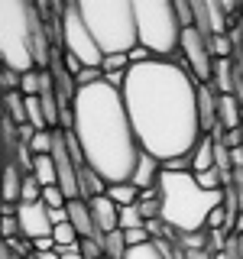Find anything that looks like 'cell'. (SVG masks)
Wrapping results in <instances>:
<instances>
[{
  "label": "cell",
  "instance_id": "ac0fdd59",
  "mask_svg": "<svg viewBox=\"0 0 243 259\" xmlns=\"http://www.w3.org/2000/svg\"><path fill=\"white\" fill-rule=\"evenodd\" d=\"M4 113L13 120L16 126H26V94H23V91L4 94Z\"/></svg>",
  "mask_w": 243,
  "mask_h": 259
},
{
  "label": "cell",
  "instance_id": "ffe728a7",
  "mask_svg": "<svg viewBox=\"0 0 243 259\" xmlns=\"http://www.w3.org/2000/svg\"><path fill=\"white\" fill-rule=\"evenodd\" d=\"M107 198L117 207H130V204H140V188H136V185H110Z\"/></svg>",
  "mask_w": 243,
  "mask_h": 259
},
{
  "label": "cell",
  "instance_id": "9a60e30c",
  "mask_svg": "<svg viewBox=\"0 0 243 259\" xmlns=\"http://www.w3.org/2000/svg\"><path fill=\"white\" fill-rule=\"evenodd\" d=\"M159 172H162V162L159 159H152V156H140V165H136V172H133V182L130 185H136V188H156V182H159Z\"/></svg>",
  "mask_w": 243,
  "mask_h": 259
},
{
  "label": "cell",
  "instance_id": "1f68e13d",
  "mask_svg": "<svg viewBox=\"0 0 243 259\" xmlns=\"http://www.w3.org/2000/svg\"><path fill=\"white\" fill-rule=\"evenodd\" d=\"M227 246L233 249V259H243V233H233V237H230V243H227Z\"/></svg>",
  "mask_w": 243,
  "mask_h": 259
},
{
  "label": "cell",
  "instance_id": "f1b7e54d",
  "mask_svg": "<svg viewBox=\"0 0 243 259\" xmlns=\"http://www.w3.org/2000/svg\"><path fill=\"white\" fill-rule=\"evenodd\" d=\"M175 13H178V20H182V29H191L194 26V7H191V0H175Z\"/></svg>",
  "mask_w": 243,
  "mask_h": 259
},
{
  "label": "cell",
  "instance_id": "7a4b0ae2",
  "mask_svg": "<svg viewBox=\"0 0 243 259\" xmlns=\"http://www.w3.org/2000/svg\"><path fill=\"white\" fill-rule=\"evenodd\" d=\"M75 136L85 162L110 185H130L140 165V140L133 133L130 113L124 104V91L97 81L91 88H78L75 94Z\"/></svg>",
  "mask_w": 243,
  "mask_h": 259
},
{
  "label": "cell",
  "instance_id": "4dcf8cb0",
  "mask_svg": "<svg viewBox=\"0 0 243 259\" xmlns=\"http://www.w3.org/2000/svg\"><path fill=\"white\" fill-rule=\"evenodd\" d=\"M62 62H65V68H68V71H71L75 78L81 75V68H85V65H81V62L75 59V55H68V52H62Z\"/></svg>",
  "mask_w": 243,
  "mask_h": 259
},
{
  "label": "cell",
  "instance_id": "4316f807",
  "mask_svg": "<svg viewBox=\"0 0 243 259\" xmlns=\"http://www.w3.org/2000/svg\"><path fill=\"white\" fill-rule=\"evenodd\" d=\"M127 259H166V253H162L159 243L152 240V243H143V246H133L127 253Z\"/></svg>",
  "mask_w": 243,
  "mask_h": 259
},
{
  "label": "cell",
  "instance_id": "3957f363",
  "mask_svg": "<svg viewBox=\"0 0 243 259\" xmlns=\"http://www.w3.org/2000/svg\"><path fill=\"white\" fill-rule=\"evenodd\" d=\"M159 204H162V224L169 230L182 233H201L208 227V217L214 207L224 204V191H205L198 185L194 172H159Z\"/></svg>",
  "mask_w": 243,
  "mask_h": 259
},
{
  "label": "cell",
  "instance_id": "8d00e7d4",
  "mask_svg": "<svg viewBox=\"0 0 243 259\" xmlns=\"http://www.w3.org/2000/svg\"><path fill=\"white\" fill-rule=\"evenodd\" d=\"M237 23H240V26H237V29H240V36H243V13H240V20H237Z\"/></svg>",
  "mask_w": 243,
  "mask_h": 259
},
{
  "label": "cell",
  "instance_id": "836d02e7",
  "mask_svg": "<svg viewBox=\"0 0 243 259\" xmlns=\"http://www.w3.org/2000/svg\"><path fill=\"white\" fill-rule=\"evenodd\" d=\"M59 259H85V256H81L78 246H71V249H59Z\"/></svg>",
  "mask_w": 243,
  "mask_h": 259
},
{
  "label": "cell",
  "instance_id": "2e32d148",
  "mask_svg": "<svg viewBox=\"0 0 243 259\" xmlns=\"http://www.w3.org/2000/svg\"><path fill=\"white\" fill-rule=\"evenodd\" d=\"M211 168H217L214 165V136H201V143L191 152V172L201 175V172H211Z\"/></svg>",
  "mask_w": 243,
  "mask_h": 259
},
{
  "label": "cell",
  "instance_id": "d4e9b609",
  "mask_svg": "<svg viewBox=\"0 0 243 259\" xmlns=\"http://www.w3.org/2000/svg\"><path fill=\"white\" fill-rule=\"evenodd\" d=\"M208 46H211V55H214V59H233V39H230V32H227V36L208 39Z\"/></svg>",
  "mask_w": 243,
  "mask_h": 259
},
{
  "label": "cell",
  "instance_id": "5bb4252c",
  "mask_svg": "<svg viewBox=\"0 0 243 259\" xmlns=\"http://www.w3.org/2000/svg\"><path fill=\"white\" fill-rule=\"evenodd\" d=\"M23 178H26V172H23V168L10 159L4 165V204H10V207L20 204V198H23Z\"/></svg>",
  "mask_w": 243,
  "mask_h": 259
},
{
  "label": "cell",
  "instance_id": "9c48e42d",
  "mask_svg": "<svg viewBox=\"0 0 243 259\" xmlns=\"http://www.w3.org/2000/svg\"><path fill=\"white\" fill-rule=\"evenodd\" d=\"M16 221H20V237H26L29 243L52 237V230H55L52 214H49V207L43 201H36V204H16Z\"/></svg>",
  "mask_w": 243,
  "mask_h": 259
},
{
  "label": "cell",
  "instance_id": "7402d4cb",
  "mask_svg": "<svg viewBox=\"0 0 243 259\" xmlns=\"http://www.w3.org/2000/svg\"><path fill=\"white\" fill-rule=\"evenodd\" d=\"M52 240H55V246H59V249H71V246H78V243H81V237H78L75 227H71V221L55 227V230H52Z\"/></svg>",
  "mask_w": 243,
  "mask_h": 259
},
{
  "label": "cell",
  "instance_id": "7c38bea8",
  "mask_svg": "<svg viewBox=\"0 0 243 259\" xmlns=\"http://www.w3.org/2000/svg\"><path fill=\"white\" fill-rule=\"evenodd\" d=\"M88 204H91V210H94V221H97V227H101L104 233L120 230V207L113 204L107 194H101V198L88 201Z\"/></svg>",
  "mask_w": 243,
  "mask_h": 259
},
{
  "label": "cell",
  "instance_id": "8992f818",
  "mask_svg": "<svg viewBox=\"0 0 243 259\" xmlns=\"http://www.w3.org/2000/svg\"><path fill=\"white\" fill-rule=\"evenodd\" d=\"M133 7L140 46L152 59H172V52H182L185 29L175 13V0H133Z\"/></svg>",
  "mask_w": 243,
  "mask_h": 259
},
{
  "label": "cell",
  "instance_id": "603a6c76",
  "mask_svg": "<svg viewBox=\"0 0 243 259\" xmlns=\"http://www.w3.org/2000/svg\"><path fill=\"white\" fill-rule=\"evenodd\" d=\"M136 227H146V217H143L140 204L120 207V230H136Z\"/></svg>",
  "mask_w": 243,
  "mask_h": 259
},
{
  "label": "cell",
  "instance_id": "4fadbf2b",
  "mask_svg": "<svg viewBox=\"0 0 243 259\" xmlns=\"http://www.w3.org/2000/svg\"><path fill=\"white\" fill-rule=\"evenodd\" d=\"M211 88L217 94H237V65H233V59H214Z\"/></svg>",
  "mask_w": 243,
  "mask_h": 259
},
{
  "label": "cell",
  "instance_id": "52a82bcc",
  "mask_svg": "<svg viewBox=\"0 0 243 259\" xmlns=\"http://www.w3.org/2000/svg\"><path fill=\"white\" fill-rule=\"evenodd\" d=\"M59 39H62V52L75 55L85 68H104V59H107V55L101 52V46H97V39L91 36L88 23L81 20L78 4L59 7Z\"/></svg>",
  "mask_w": 243,
  "mask_h": 259
},
{
  "label": "cell",
  "instance_id": "e575fe53",
  "mask_svg": "<svg viewBox=\"0 0 243 259\" xmlns=\"http://www.w3.org/2000/svg\"><path fill=\"white\" fill-rule=\"evenodd\" d=\"M233 233H243V210L237 214V224H233Z\"/></svg>",
  "mask_w": 243,
  "mask_h": 259
},
{
  "label": "cell",
  "instance_id": "f546056e",
  "mask_svg": "<svg viewBox=\"0 0 243 259\" xmlns=\"http://www.w3.org/2000/svg\"><path fill=\"white\" fill-rule=\"evenodd\" d=\"M20 81H23L20 71H10V68H4V71H0V84H4V94L20 91Z\"/></svg>",
  "mask_w": 243,
  "mask_h": 259
},
{
  "label": "cell",
  "instance_id": "5b68a950",
  "mask_svg": "<svg viewBox=\"0 0 243 259\" xmlns=\"http://www.w3.org/2000/svg\"><path fill=\"white\" fill-rule=\"evenodd\" d=\"M104 55H130L140 46L133 0H75Z\"/></svg>",
  "mask_w": 243,
  "mask_h": 259
},
{
  "label": "cell",
  "instance_id": "44dd1931",
  "mask_svg": "<svg viewBox=\"0 0 243 259\" xmlns=\"http://www.w3.org/2000/svg\"><path fill=\"white\" fill-rule=\"evenodd\" d=\"M127 253H130V246H127L124 230H113L104 237V256L107 259H127Z\"/></svg>",
  "mask_w": 243,
  "mask_h": 259
},
{
  "label": "cell",
  "instance_id": "484cf974",
  "mask_svg": "<svg viewBox=\"0 0 243 259\" xmlns=\"http://www.w3.org/2000/svg\"><path fill=\"white\" fill-rule=\"evenodd\" d=\"M43 204L49 210H62V207H68V198H65V191L59 185H52V188H43Z\"/></svg>",
  "mask_w": 243,
  "mask_h": 259
},
{
  "label": "cell",
  "instance_id": "d6a6232c",
  "mask_svg": "<svg viewBox=\"0 0 243 259\" xmlns=\"http://www.w3.org/2000/svg\"><path fill=\"white\" fill-rule=\"evenodd\" d=\"M217 253H211V249H188L185 253V259H214Z\"/></svg>",
  "mask_w": 243,
  "mask_h": 259
},
{
  "label": "cell",
  "instance_id": "d590c367",
  "mask_svg": "<svg viewBox=\"0 0 243 259\" xmlns=\"http://www.w3.org/2000/svg\"><path fill=\"white\" fill-rule=\"evenodd\" d=\"M237 201H240V210H243V191H237Z\"/></svg>",
  "mask_w": 243,
  "mask_h": 259
},
{
  "label": "cell",
  "instance_id": "d6986e66",
  "mask_svg": "<svg viewBox=\"0 0 243 259\" xmlns=\"http://www.w3.org/2000/svg\"><path fill=\"white\" fill-rule=\"evenodd\" d=\"M32 175L39 178V185H43V188H52V185H59V172H55L52 156H36V162H32Z\"/></svg>",
  "mask_w": 243,
  "mask_h": 259
},
{
  "label": "cell",
  "instance_id": "83f0119b",
  "mask_svg": "<svg viewBox=\"0 0 243 259\" xmlns=\"http://www.w3.org/2000/svg\"><path fill=\"white\" fill-rule=\"evenodd\" d=\"M130 71V55H107L104 59V75H124Z\"/></svg>",
  "mask_w": 243,
  "mask_h": 259
},
{
  "label": "cell",
  "instance_id": "6da1fadb",
  "mask_svg": "<svg viewBox=\"0 0 243 259\" xmlns=\"http://www.w3.org/2000/svg\"><path fill=\"white\" fill-rule=\"evenodd\" d=\"M124 104L140 149L162 165L191 156L205 136L198 117V81L175 59L130 65Z\"/></svg>",
  "mask_w": 243,
  "mask_h": 259
},
{
  "label": "cell",
  "instance_id": "cb8c5ba5",
  "mask_svg": "<svg viewBox=\"0 0 243 259\" xmlns=\"http://www.w3.org/2000/svg\"><path fill=\"white\" fill-rule=\"evenodd\" d=\"M36 201H43V185H39L36 175H26V178H23V198H20V204H36Z\"/></svg>",
  "mask_w": 243,
  "mask_h": 259
},
{
  "label": "cell",
  "instance_id": "e0dca14e",
  "mask_svg": "<svg viewBox=\"0 0 243 259\" xmlns=\"http://www.w3.org/2000/svg\"><path fill=\"white\" fill-rule=\"evenodd\" d=\"M208 4V26H211V36H227L230 32V13L224 10V4L221 0H205Z\"/></svg>",
  "mask_w": 243,
  "mask_h": 259
},
{
  "label": "cell",
  "instance_id": "277c9868",
  "mask_svg": "<svg viewBox=\"0 0 243 259\" xmlns=\"http://www.w3.org/2000/svg\"><path fill=\"white\" fill-rule=\"evenodd\" d=\"M49 36L43 10L29 0H4L0 4V62L10 71L36 68V46Z\"/></svg>",
  "mask_w": 243,
  "mask_h": 259
},
{
  "label": "cell",
  "instance_id": "8fae6325",
  "mask_svg": "<svg viewBox=\"0 0 243 259\" xmlns=\"http://www.w3.org/2000/svg\"><path fill=\"white\" fill-rule=\"evenodd\" d=\"M243 123V104L237 94H221V101H217V126L221 130H240Z\"/></svg>",
  "mask_w": 243,
  "mask_h": 259
},
{
  "label": "cell",
  "instance_id": "30bf717a",
  "mask_svg": "<svg viewBox=\"0 0 243 259\" xmlns=\"http://www.w3.org/2000/svg\"><path fill=\"white\" fill-rule=\"evenodd\" d=\"M217 101H221V94L211 84H198V117H201V133L205 136L217 130Z\"/></svg>",
  "mask_w": 243,
  "mask_h": 259
},
{
  "label": "cell",
  "instance_id": "74e56055",
  "mask_svg": "<svg viewBox=\"0 0 243 259\" xmlns=\"http://www.w3.org/2000/svg\"><path fill=\"white\" fill-rule=\"evenodd\" d=\"M101 259H107V256H101Z\"/></svg>",
  "mask_w": 243,
  "mask_h": 259
},
{
  "label": "cell",
  "instance_id": "ba28073f",
  "mask_svg": "<svg viewBox=\"0 0 243 259\" xmlns=\"http://www.w3.org/2000/svg\"><path fill=\"white\" fill-rule=\"evenodd\" d=\"M182 59L188 62V71L194 75L198 84H211V75H214V55H211L208 39L201 36L198 29H185L182 36Z\"/></svg>",
  "mask_w": 243,
  "mask_h": 259
}]
</instances>
